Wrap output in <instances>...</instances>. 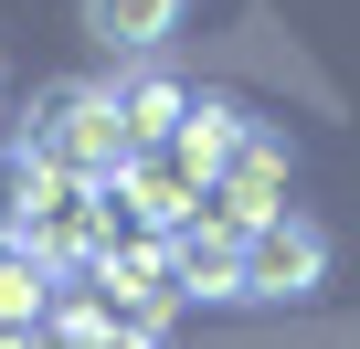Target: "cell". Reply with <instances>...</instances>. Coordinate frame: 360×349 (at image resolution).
<instances>
[{"instance_id": "cell-7", "label": "cell", "mask_w": 360, "mask_h": 349, "mask_svg": "<svg viewBox=\"0 0 360 349\" xmlns=\"http://www.w3.org/2000/svg\"><path fill=\"white\" fill-rule=\"evenodd\" d=\"M75 349H148V328H96V317H85V328H75Z\"/></svg>"}, {"instance_id": "cell-1", "label": "cell", "mask_w": 360, "mask_h": 349, "mask_svg": "<svg viewBox=\"0 0 360 349\" xmlns=\"http://www.w3.org/2000/svg\"><path fill=\"white\" fill-rule=\"evenodd\" d=\"M127 117H117V85H43L32 96V159L64 169V180H117L127 169Z\"/></svg>"}, {"instance_id": "cell-5", "label": "cell", "mask_w": 360, "mask_h": 349, "mask_svg": "<svg viewBox=\"0 0 360 349\" xmlns=\"http://www.w3.org/2000/svg\"><path fill=\"white\" fill-rule=\"evenodd\" d=\"M117 117H127V138H169V127L191 117V106H180L159 74H127V85H117Z\"/></svg>"}, {"instance_id": "cell-3", "label": "cell", "mask_w": 360, "mask_h": 349, "mask_svg": "<svg viewBox=\"0 0 360 349\" xmlns=\"http://www.w3.org/2000/svg\"><path fill=\"white\" fill-rule=\"evenodd\" d=\"M223 202H233V233H255V223H276V212H286V159H276L265 138H244V148H233Z\"/></svg>"}, {"instance_id": "cell-2", "label": "cell", "mask_w": 360, "mask_h": 349, "mask_svg": "<svg viewBox=\"0 0 360 349\" xmlns=\"http://www.w3.org/2000/svg\"><path fill=\"white\" fill-rule=\"evenodd\" d=\"M318 275H328V233H318V223L276 212V223L244 233V296H307Z\"/></svg>"}, {"instance_id": "cell-4", "label": "cell", "mask_w": 360, "mask_h": 349, "mask_svg": "<svg viewBox=\"0 0 360 349\" xmlns=\"http://www.w3.org/2000/svg\"><path fill=\"white\" fill-rule=\"evenodd\" d=\"M85 32L106 53H159L180 32V0H85Z\"/></svg>"}, {"instance_id": "cell-6", "label": "cell", "mask_w": 360, "mask_h": 349, "mask_svg": "<svg viewBox=\"0 0 360 349\" xmlns=\"http://www.w3.org/2000/svg\"><path fill=\"white\" fill-rule=\"evenodd\" d=\"M32 307H43V265H32V254H0V317L22 328Z\"/></svg>"}, {"instance_id": "cell-8", "label": "cell", "mask_w": 360, "mask_h": 349, "mask_svg": "<svg viewBox=\"0 0 360 349\" xmlns=\"http://www.w3.org/2000/svg\"><path fill=\"white\" fill-rule=\"evenodd\" d=\"M0 85H11V64H0Z\"/></svg>"}]
</instances>
